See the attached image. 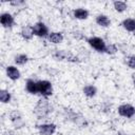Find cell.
<instances>
[{
    "instance_id": "6da1fadb",
    "label": "cell",
    "mask_w": 135,
    "mask_h": 135,
    "mask_svg": "<svg viewBox=\"0 0 135 135\" xmlns=\"http://www.w3.org/2000/svg\"><path fill=\"white\" fill-rule=\"evenodd\" d=\"M54 111V105L47 98L41 97L34 107V114L38 119H47Z\"/></svg>"
},
{
    "instance_id": "7a4b0ae2",
    "label": "cell",
    "mask_w": 135,
    "mask_h": 135,
    "mask_svg": "<svg viewBox=\"0 0 135 135\" xmlns=\"http://www.w3.org/2000/svg\"><path fill=\"white\" fill-rule=\"evenodd\" d=\"M52 56L55 60H58V61H68L72 63H78L81 61V59L78 56L74 55L72 52L66 50H54V52L52 53Z\"/></svg>"
},
{
    "instance_id": "3957f363",
    "label": "cell",
    "mask_w": 135,
    "mask_h": 135,
    "mask_svg": "<svg viewBox=\"0 0 135 135\" xmlns=\"http://www.w3.org/2000/svg\"><path fill=\"white\" fill-rule=\"evenodd\" d=\"M62 115H63V118L66 121H70V122L78 124V126H83L84 124V121H85L84 117L80 113L74 111L73 109L64 108L63 111H62Z\"/></svg>"
},
{
    "instance_id": "277c9868",
    "label": "cell",
    "mask_w": 135,
    "mask_h": 135,
    "mask_svg": "<svg viewBox=\"0 0 135 135\" xmlns=\"http://www.w3.org/2000/svg\"><path fill=\"white\" fill-rule=\"evenodd\" d=\"M37 85H38V94L41 97L49 98L50 96L53 95L54 88H53V83L50 80H46V79L37 80Z\"/></svg>"
},
{
    "instance_id": "5b68a950",
    "label": "cell",
    "mask_w": 135,
    "mask_h": 135,
    "mask_svg": "<svg viewBox=\"0 0 135 135\" xmlns=\"http://www.w3.org/2000/svg\"><path fill=\"white\" fill-rule=\"evenodd\" d=\"M86 43L93 49L95 50L96 52L98 53H104V50H105V41L101 38V37H98V36H91V37H88L85 39Z\"/></svg>"
},
{
    "instance_id": "8992f818",
    "label": "cell",
    "mask_w": 135,
    "mask_h": 135,
    "mask_svg": "<svg viewBox=\"0 0 135 135\" xmlns=\"http://www.w3.org/2000/svg\"><path fill=\"white\" fill-rule=\"evenodd\" d=\"M33 30H34V35L38 38H47L49 35H50V30H49V26L42 22V21H37L33 24Z\"/></svg>"
},
{
    "instance_id": "52a82bcc",
    "label": "cell",
    "mask_w": 135,
    "mask_h": 135,
    "mask_svg": "<svg viewBox=\"0 0 135 135\" xmlns=\"http://www.w3.org/2000/svg\"><path fill=\"white\" fill-rule=\"evenodd\" d=\"M117 113L123 118H133L135 116V107L131 103H121L117 108Z\"/></svg>"
},
{
    "instance_id": "ba28073f",
    "label": "cell",
    "mask_w": 135,
    "mask_h": 135,
    "mask_svg": "<svg viewBox=\"0 0 135 135\" xmlns=\"http://www.w3.org/2000/svg\"><path fill=\"white\" fill-rule=\"evenodd\" d=\"M8 117H9V121L12 122L15 129H22L24 127L25 122L23 120V116L18 110H13L12 112H9Z\"/></svg>"
},
{
    "instance_id": "9c48e42d",
    "label": "cell",
    "mask_w": 135,
    "mask_h": 135,
    "mask_svg": "<svg viewBox=\"0 0 135 135\" xmlns=\"http://www.w3.org/2000/svg\"><path fill=\"white\" fill-rule=\"evenodd\" d=\"M36 129L40 135H54L57 130V126L54 122H42L36 126Z\"/></svg>"
},
{
    "instance_id": "30bf717a",
    "label": "cell",
    "mask_w": 135,
    "mask_h": 135,
    "mask_svg": "<svg viewBox=\"0 0 135 135\" xmlns=\"http://www.w3.org/2000/svg\"><path fill=\"white\" fill-rule=\"evenodd\" d=\"M0 23L3 28H12L15 25V17L9 12H2L0 15Z\"/></svg>"
},
{
    "instance_id": "8fae6325",
    "label": "cell",
    "mask_w": 135,
    "mask_h": 135,
    "mask_svg": "<svg viewBox=\"0 0 135 135\" xmlns=\"http://www.w3.org/2000/svg\"><path fill=\"white\" fill-rule=\"evenodd\" d=\"M5 75L6 77L12 80V81H17L20 79L21 77V72L20 70L17 68V65H13V64H9L5 68Z\"/></svg>"
},
{
    "instance_id": "7c38bea8",
    "label": "cell",
    "mask_w": 135,
    "mask_h": 135,
    "mask_svg": "<svg viewBox=\"0 0 135 135\" xmlns=\"http://www.w3.org/2000/svg\"><path fill=\"white\" fill-rule=\"evenodd\" d=\"M21 38L25 41H30L33 39V37L35 36L34 35V30H33V25L31 24H25L21 27L20 32H19Z\"/></svg>"
},
{
    "instance_id": "4fadbf2b",
    "label": "cell",
    "mask_w": 135,
    "mask_h": 135,
    "mask_svg": "<svg viewBox=\"0 0 135 135\" xmlns=\"http://www.w3.org/2000/svg\"><path fill=\"white\" fill-rule=\"evenodd\" d=\"M95 22L98 26L100 27H103V28H107L111 25L112 21L110 19V17L105 14H98L96 17H95Z\"/></svg>"
},
{
    "instance_id": "5bb4252c",
    "label": "cell",
    "mask_w": 135,
    "mask_h": 135,
    "mask_svg": "<svg viewBox=\"0 0 135 135\" xmlns=\"http://www.w3.org/2000/svg\"><path fill=\"white\" fill-rule=\"evenodd\" d=\"M73 17L77 20H86L90 16V12L84 7H76L72 12Z\"/></svg>"
},
{
    "instance_id": "9a60e30c",
    "label": "cell",
    "mask_w": 135,
    "mask_h": 135,
    "mask_svg": "<svg viewBox=\"0 0 135 135\" xmlns=\"http://www.w3.org/2000/svg\"><path fill=\"white\" fill-rule=\"evenodd\" d=\"M25 91L31 95H37L38 94V85L37 80H34L33 78H27L25 80Z\"/></svg>"
},
{
    "instance_id": "2e32d148",
    "label": "cell",
    "mask_w": 135,
    "mask_h": 135,
    "mask_svg": "<svg viewBox=\"0 0 135 135\" xmlns=\"http://www.w3.org/2000/svg\"><path fill=\"white\" fill-rule=\"evenodd\" d=\"M120 25L124 31L129 33H135V18H124Z\"/></svg>"
},
{
    "instance_id": "e0dca14e",
    "label": "cell",
    "mask_w": 135,
    "mask_h": 135,
    "mask_svg": "<svg viewBox=\"0 0 135 135\" xmlns=\"http://www.w3.org/2000/svg\"><path fill=\"white\" fill-rule=\"evenodd\" d=\"M47 40L50 43H53V44H60L63 42L64 40V36L61 32H51L49 37H47Z\"/></svg>"
},
{
    "instance_id": "ac0fdd59",
    "label": "cell",
    "mask_w": 135,
    "mask_h": 135,
    "mask_svg": "<svg viewBox=\"0 0 135 135\" xmlns=\"http://www.w3.org/2000/svg\"><path fill=\"white\" fill-rule=\"evenodd\" d=\"M82 93L86 98H94L97 95V88L94 84H85L82 88Z\"/></svg>"
},
{
    "instance_id": "d6986e66",
    "label": "cell",
    "mask_w": 135,
    "mask_h": 135,
    "mask_svg": "<svg viewBox=\"0 0 135 135\" xmlns=\"http://www.w3.org/2000/svg\"><path fill=\"white\" fill-rule=\"evenodd\" d=\"M113 8L117 12V13H123L128 9V3L126 1H121V0H115L112 3Z\"/></svg>"
},
{
    "instance_id": "ffe728a7",
    "label": "cell",
    "mask_w": 135,
    "mask_h": 135,
    "mask_svg": "<svg viewBox=\"0 0 135 135\" xmlns=\"http://www.w3.org/2000/svg\"><path fill=\"white\" fill-rule=\"evenodd\" d=\"M28 60H30L28 56L26 54H24V53L17 54L14 57V62H15L16 65H24V64H26L28 62Z\"/></svg>"
},
{
    "instance_id": "44dd1931",
    "label": "cell",
    "mask_w": 135,
    "mask_h": 135,
    "mask_svg": "<svg viewBox=\"0 0 135 135\" xmlns=\"http://www.w3.org/2000/svg\"><path fill=\"white\" fill-rule=\"evenodd\" d=\"M11 100H12L11 92L6 89H1L0 90V101H1V103H3V104L9 103Z\"/></svg>"
},
{
    "instance_id": "7402d4cb",
    "label": "cell",
    "mask_w": 135,
    "mask_h": 135,
    "mask_svg": "<svg viewBox=\"0 0 135 135\" xmlns=\"http://www.w3.org/2000/svg\"><path fill=\"white\" fill-rule=\"evenodd\" d=\"M117 52H118V47H117L116 44H114V43H109V44L105 45V50H104V53H105V54L112 56V55H115Z\"/></svg>"
},
{
    "instance_id": "603a6c76",
    "label": "cell",
    "mask_w": 135,
    "mask_h": 135,
    "mask_svg": "<svg viewBox=\"0 0 135 135\" xmlns=\"http://www.w3.org/2000/svg\"><path fill=\"white\" fill-rule=\"evenodd\" d=\"M126 63L131 70H135V55H130L126 58Z\"/></svg>"
},
{
    "instance_id": "cb8c5ba5",
    "label": "cell",
    "mask_w": 135,
    "mask_h": 135,
    "mask_svg": "<svg viewBox=\"0 0 135 135\" xmlns=\"http://www.w3.org/2000/svg\"><path fill=\"white\" fill-rule=\"evenodd\" d=\"M25 4H26V2L23 1V0H14V1H11L9 2V5L11 6H14V7H17V8H19L21 6H24Z\"/></svg>"
},
{
    "instance_id": "d4e9b609",
    "label": "cell",
    "mask_w": 135,
    "mask_h": 135,
    "mask_svg": "<svg viewBox=\"0 0 135 135\" xmlns=\"http://www.w3.org/2000/svg\"><path fill=\"white\" fill-rule=\"evenodd\" d=\"M111 109H112V105L109 102H103L102 105L100 107V111L102 113H110L111 112Z\"/></svg>"
},
{
    "instance_id": "484cf974",
    "label": "cell",
    "mask_w": 135,
    "mask_h": 135,
    "mask_svg": "<svg viewBox=\"0 0 135 135\" xmlns=\"http://www.w3.org/2000/svg\"><path fill=\"white\" fill-rule=\"evenodd\" d=\"M72 37L75 38V39H77V40H81V39L84 38V35L80 31H74V32H72Z\"/></svg>"
},
{
    "instance_id": "4316f807",
    "label": "cell",
    "mask_w": 135,
    "mask_h": 135,
    "mask_svg": "<svg viewBox=\"0 0 135 135\" xmlns=\"http://www.w3.org/2000/svg\"><path fill=\"white\" fill-rule=\"evenodd\" d=\"M115 135H131V134H129V133H127L124 131H117Z\"/></svg>"
},
{
    "instance_id": "83f0119b",
    "label": "cell",
    "mask_w": 135,
    "mask_h": 135,
    "mask_svg": "<svg viewBox=\"0 0 135 135\" xmlns=\"http://www.w3.org/2000/svg\"><path fill=\"white\" fill-rule=\"evenodd\" d=\"M132 83H133V86L135 88V74L132 75Z\"/></svg>"
},
{
    "instance_id": "f1b7e54d",
    "label": "cell",
    "mask_w": 135,
    "mask_h": 135,
    "mask_svg": "<svg viewBox=\"0 0 135 135\" xmlns=\"http://www.w3.org/2000/svg\"><path fill=\"white\" fill-rule=\"evenodd\" d=\"M6 135H16V134H14V133H7Z\"/></svg>"
}]
</instances>
